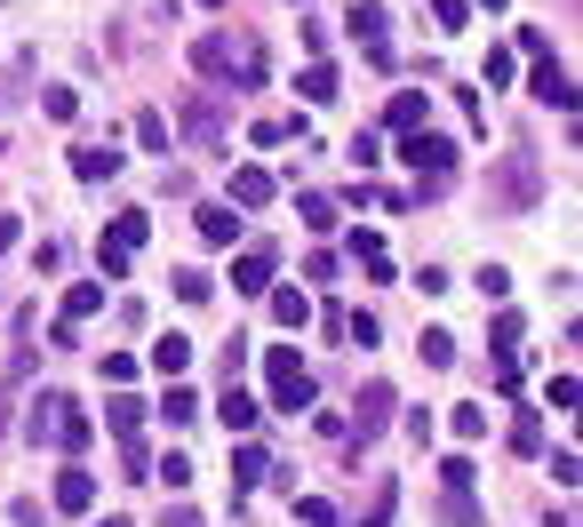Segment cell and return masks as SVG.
<instances>
[{
  "label": "cell",
  "instance_id": "60d3db41",
  "mask_svg": "<svg viewBox=\"0 0 583 527\" xmlns=\"http://www.w3.org/2000/svg\"><path fill=\"white\" fill-rule=\"evenodd\" d=\"M168 527H200V512H192V504H177V512H168Z\"/></svg>",
  "mask_w": 583,
  "mask_h": 527
},
{
  "label": "cell",
  "instance_id": "5bb4252c",
  "mask_svg": "<svg viewBox=\"0 0 583 527\" xmlns=\"http://www.w3.org/2000/svg\"><path fill=\"white\" fill-rule=\"evenodd\" d=\"M96 312H105V280H73V288H64V327H81Z\"/></svg>",
  "mask_w": 583,
  "mask_h": 527
},
{
  "label": "cell",
  "instance_id": "83f0119b",
  "mask_svg": "<svg viewBox=\"0 0 583 527\" xmlns=\"http://www.w3.org/2000/svg\"><path fill=\"white\" fill-rule=\"evenodd\" d=\"M136 144H145V152H168V112H136Z\"/></svg>",
  "mask_w": 583,
  "mask_h": 527
},
{
  "label": "cell",
  "instance_id": "e0dca14e",
  "mask_svg": "<svg viewBox=\"0 0 583 527\" xmlns=\"http://www.w3.org/2000/svg\"><path fill=\"white\" fill-rule=\"evenodd\" d=\"M504 201H511V208H528V201H536V160H528V152H511V160H504Z\"/></svg>",
  "mask_w": 583,
  "mask_h": 527
},
{
  "label": "cell",
  "instance_id": "8992f818",
  "mask_svg": "<svg viewBox=\"0 0 583 527\" xmlns=\"http://www.w3.org/2000/svg\"><path fill=\"white\" fill-rule=\"evenodd\" d=\"M192 73H209V80H232V73H240V49L224 41V32H200V41H192Z\"/></svg>",
  "mask_w": 583,
  "mask_h": 527
},
{
  "label": "cell",
  "instance_id": "30bf717a",
  "mask_svg": "<svg viewBox=\"0 0 583 527\" xmlns=\"http://www.w3.org/2000/svg\"><path fill=\"white\" fill-rule=\"evenodd\" d=\"M272 192H280L272 169H232V201L224 208H272Z\"/></svg>",
  "mask_w": 583,
  "mask_h": 527
},
{
  "label": "cell",
  "instance_id": "4fadbf2b",
  "mask_svg": "<svg viewBox=\"0 0 583 527\" xmlns=\"http://www.w3.org/2000/svg\"><path fill=\"white\" fill-rule=\"evenodd\" d=\"M296 216H304V233H320V240L336 233V224H344V208H336L328 192H296Z\"/></svg>",
  "mask_w": 583,
  "mask_h": 527
},
{
  "label": "cell",
  "instance_id": "cb8c5ba5",
  "mask_svg": "<svg viewBox=\"0 0 583 527\" xmlns=\"http://www.w3.org/2000/svg\"><path fill=\"white\" fill-rule=\"evenodd\" d=\"M264 472H272V464H264V448H240V455H232V496H248Z\"/></svg>",
  "mask_w": 583,
  "mask_h": 527
},
{
  "label": "cell",
  "instance_id": "5b68a950",
  "mask_svg": "<svg viewBox=\"0 0 583 527\" xmlns=\"http://www.w3.org/2000/svg\"><path fill=\"white\" fill-rule=\"evenodd\" d=\"M344 24L360 32L368 64H392V9H384V0H352V17H344Z\"/></svg>",
  "mask_w": 583,
  "mask_h": 527
},
{
  "label": "cell",
  "instance_id": "2e32d148",
  "mask_svg": "<svg viewBox=\"0 0 583 527\" xmlns=\"http://www.w3.org/2000/svg\"><path fill=\"white\" fill-rule=\"evenodd\" d=\"M73 176H81V184L120 176V152H113V144H73Z\"/></svg>",
  "mask_w": 583,
  "mask_h": 527
},
{
  "label": "cell",
  "instance_id": "7c38bea8",
  "mask_svg": "<svg viewBox=\"0 0 583 527\" xmlns=\"http://www.w3.org/2000/svg\"><path fill=\"white\" fill-rule=\"evenodd\" d=\"M536 96H543V105H560V112H575V88H568V64L560 56H536Z\"/></svg>",
  "mask_w": 583,
  "mask_h": 527
},
{
  "label": "cell",
  "instance_id": "836d02e7",
  "mask_svg": "<svg viewBox=\"0 0 583 527\" xmlns=\"http://www.w3.org/2000/svg\"><path fill=\"white\" fill-rule=\"evenodd\" d=\"M209 288H216L209 272H177V295H184V304H209Z\"/></svg>",
  "mask_w": 583,
  "mask_h": 527
},
{
  "label": "cell",
  "instance_id": "ba28073f",
  "mask_svg": "<svg viewBox=\"0 0 583 527\" xmlns=\"http://www.w3.org/2000/svg\"><path fill=\"white\" fill-rule=\"evenodd\" d=\"M177 120H184V137H200V144H216V137H224V105H216L209 88L184 96V112H177Z\"/></svg>",
  "mask_w": 583,
  "mask_h": 527
},
{
  "label": "cell",
  "instance_id": "3957f363",
  "mask_svg": "<svg viewBox=\"0 0 583 527\" xmlns=\"http://www.w3.org/2000/svg\"><path fill=\"white\" fill-rule=\"evenodd\" d=\"M145 240H152V216H145V208L113 216L105 248H96V272H105V280H128V264H136V248H145Z\"/></svg>",
  "mask_w": 583,
  "mask_h": 527
},
{
  "label": "cell",
  "instance_id": "9a60e30c",
  "mask_svg": "<svg viewBox=\"0 0 583 527\" xmlns=\"http://www.w3.org/2000/svg\"><path fill=\"white\" fill-rule=\"evenodd\" d=\"M216 416H224V432H256V416H264V400H248L240 384H224V400H216Z\"/></svg>",
  "mask_w": 583,
  "mask_h": 527
},
{
  "label": "cell",
  "instance_id": "ac0fdd59",
  "mask_svg": "<svg viewBox=\"0 0 583 527\" xmlns=\"http://www.w3.org/2000/svg\"><path fill=\"white\" fill-rule=\"evenodd\" d=\"M152 368H160V376H168V384H177V376H184V368H192V336H177V327H168V336H160V344H152Z\"/></svg>",
  "mask_w": 583,
  "mask_h": 527
},
{
  "label": "cell",
  "instance_id": "ffe728a7",
  "mask_svg": "<svg viewBox=\"0 0 583 527\" xmlns=\"http://www.w3.org/2000/svg\"><path fill=\"white\" fill-rule=\"evenodd\" d=\"M200 240H209V248H232V240H240V216H232L224 201H209V208H200Z\"/></svg>",
  "mask_w": 583,
  "mask_h": 527
},
{
  "label": "cell",
  "instance_id": "277c9868",
  "mask_svg": "<svg viewBox=\"0 0 583 527\" xmlns=\"http://www.w3.org/2000/svg\"><path fill=\"white\" fill-rule=\"evenodd\" d=\"M400 160H407L416 176H448V169H456V137H439V128H407V137H400Z\"/></svg>",
  "mask_w": 583,
  "mask_h": 527
},
{
  "label": "cell",
  "instance_id": "7a4b0ae2",
  "mask_svg": "<svg viewBox=\"0 0 583 527\" xmlns=\"http://www.w3.org/2000/svg\"><path fill=\"white\" fill-rule=\"evenodd\" d=\"M264 376H272V408H288V416L312 408V368L296 359V344H272L264 352Z\"/></svg>",
  "mask_w": 583,
  "mask_h": 527
},
{
  "label": "cell",
  "instance_id": "8d00e7d4",
  "mask_svg": "<svg viewBox=\"0 0 583 527\" xmlns=\"http://www.w3.org/2000/svg\"><path fill=\"white\" fill-rule=\"evenodd\" d=\"M128 376H136V359H128V352H105V384L128 391Z\"/></svg>",
  "mask_w": 583,
  "mask_h": 527
},
{
  "label": "cell",
  "instance_id": "d590c367",
  "mask_svg": "<svg viewBox=\"0 0 583 527\" xmlns=\"http://www.w3.org/2000/svg\"><path fill=\"white\" fill-rule=\"evenodd\" d=\"M439 480H448V496H464V487H471V455H448V464H439Z\"/></svg>",
  "mask_w": 583,
  "mask_h": 527
},
{
  "label": "cell",
  "instance_id": "4316f807",
  "mask_svg": "<svg viewBox=\"0 0 583 527\" xmlns=\"http://www.w3.org/2000/svg\"><path fill=\"white\" fill-rule=\"evenodd\" d=\"M448 432H456L464 448H471V440H488V408H456V416H448Z\"/></svg>",
  "mask_w": 583,
  "mask_h": 527
},
{
  "label": "cell",
  "instance_id": "f546056e",
  "mask_svg": "<svg viewBox=\"0 0 583 527\" xmlns=\"http://www.w3.org/2000/svg\"><path fill=\"white\" fill-rule=\"evenodd\" d=\"M120 480H152V455H145V440H120Z\"/></svg>",
  "mask_w": 583,
  "mask_h": 527
},
{
  "label": "cell",
  "instance_id": "44dd1931",
  "mask_svg": "<svg viewBox=\"0 0 583 527\" xmlns=\"http://www.w3.org/2000/svg\"><path fill=\"white\" fill-rule=\"evenodd\" d=\"M336 88H344V80H336V64H304V80H296L304 105H336Z\"/></svg>",
  "mask_w": 583,
  "mask_h": 527
},
{
  "label": "cell",
  "instance_id": "6da1fadb",
  "mask_svg": "<svg viewBox=\"0 0 583 527\" xmlns=\"http://www.w3.org/2000/svg\"><path fill=\"white\" fill-rule=\"evenodd\" d=\"M88 432H96L88 408H73L64 391H41V400L24 408V440H32V448L49 440V448H64V455H81V448H88Z\"/></svg>",
  "mask_w": 583,
  "mask_h": 527
},
{
  "label": "cell",
  "instance_id": "603a6c76",
  "mask_svg": "<svg viewBox=\"0 0 583 527\" xmlns=\"http://www.w3.org/2000/svg\"><path fill=\"white\" fill-rule=\"evenodd\" d=\"M416 352H424V368H456V336H448V327H424Z\"/></svg>",
  "mask_w": 583,
  "mask_h": 527
},
{
  "label": "cell",
  "instance_id": "ee69618b",
  "mask_svg": "<svg viewBox=\"0 0 583 527\" xmlns=\"http://www.w3.org/2000/svg\"><path fill=\"white\" fill-rule=\"evenodd\" d=\"M200 9H224V0H200Z\"/></svg>",
  "mask_w": 583,
  "mask_h": 527
},
{
  "label": "cell",
  "instance_id": "484cf974",
  "mask_svg": "<svg viewBox=\"0 0 583 527\" xmlns=\"http://www.w3.org/2000/svg\"><path fill=\"white\" fill-rule=\"evenodd\" d=\"M160 416H168V423H192V416H200V391H192V384H168Z\"/></svg>",
  "mask_w": 583,
  "mask_h": 527
},
{
  "label": "cell",
  "instance_id": "7402d4cb",
  "mask_svg": "<svg viewBox=\"0 0 583 527\" xmlns=\"http://www.w3.org/2000/svg\"><path fill=\"white\" fill-rule=\"evenodd\" d=\"M272 295V320H280V327H304V320H312V295H304V288H264Z\"/></svg>",
  "mask_w": 583,
  "mask_h": 527
},
{
  "label": "cell",
  "instance_id": "7bdbcfd3",
  "mask_svg": "<svg viewBox=\"0 0 583 527\" xmlns=\"http://www.w3.org/2000/svg\"><path fill=\"white\" fill-rule=\"evenodd\" d=\"M464 9H504V0H464Z\"/></svg>",
  "mask_w": 583,
  "mask_h": 527
},
{
  "label": "cell",
  "instance_id": "d6a6232c",
  "mask_svg": "<svg viewBox=\"0 0 583 527\" xmlns=\"http://www.w3.org/2000/svg\"><path fill=\"white\" fill-rule=\"evenodd\" d=\"M344 160H352V169L368 176V169H375V160H384V144H375V137H368V128H360V137H352V152H344Z\"/></svg>",
  "mask_w": 583,
  "mask_h": 527
},
{
  "label": "cell",
  "instance_id": "52a82bcc",
  "mask_svg": "<svg viewBox=\"0 0 583 527\" xmlns=\"http://www.w3.org/2000/svg\"><path fill=\"white\" fill-rule=\"evenodd\" d=\"M352 408H360V416H352V432H360V448H368V440H375V432L392 423V408H400V400H392V384H368Z\"/></svg>",
  "mask_w": 583,
  "mask_h": 527
},
{
  "label": "cell",
  "instance_id": "8fae6325",
  "mask_svg": "<svg viewBox=\"0 0 583 527\" xmlns=\"http://www.w3.org/2000/svg\"><path fill=\"white\" fill-rule=\"evenodd\" d=\"M88 504H96V472H81V464H64V472H56V512H73V519H81Z\"/></svg>",
  "mask_w": 583,
  "mask_h": 527
},
{
  "label": "cell",
  "instance_id": "74e56055",
  "mask_svg": "<svg viewBox=\"0 0 583 527\" xmlns=\"http://www.w3.org/2000/svg\"><path fill=\"white\" fill-rule=\"evenodd\" d=\"M41 105H49V120H73V112H81V96H73V88H49Z\"/></svg>",
  "mask_w": 583,
  "mask_h": 527
},
{
  "label": "cell",
  "instance_id": "9c48e42d",
  "mask_svg": "<svg viewBox=\"0 0 583 527\" xmlns=\"http://www.w3.org/2000/svg\"><path fill=\"white\" fill-rule=\"evenodd\" d=\"M272 272H280V256H272V248H240L232 288H240V295H264V288H272Z\"/></svg>",
  "mask_w": 583,
  "mask_h": 527
},
{
  "label": "cell",
  "instance_id": "b9f144b4",
  "mask_svg": "<svg viewBox=\"0 0 583 527\" xmlns=\"http://www.w3.org/2000/svg\"><path fill=\"white\" fill-rule=\"evenodd\" d=\"M88 527H128V519H113V512H105V519H88Z\"/></svg>",
  "mask_w": 583,
  "mask_h": 527
},
{
  "label": "cell",
  "instance_id": "d4e9b609",
  "mask_svg": "<svg viewBox=\"0 0 583 527\" xmlns=\"http://www.w3.org/2000/svg\"><path fill=\"white\" fill-rule=\"evenodd\" d=\"M384 120L400 128V137H407V128H424V96H416V88H400V96H392V112H384Z\"/></svg>",
  "mask_w": 583,
  "mask_h": 527
},
{
  "label": "cell",
  "instance_id": "4dcf8cb0",
  "mask_svg": "<svg viewBox=\"0 0 583 527\" xmlns=\"http://www.w3.org/2000/svg\"><path fill=\"white\" fill-rule=\"evenodd\" d=\"M296 519H304V527H336V504H328V496H296Z\"/></svg>",
  "mask_w": 583,
  "mask_h": 527
},
{
  "label": "cell",
  "instance_id": "ab89813d",
  "mask_svg": "<svg viewBox=\"0 0 583 527\" xmlns=\"http://www.w3.org/2000/svg\"><path fill=\"white\" fill-rule=\"evenodd\" d=\"M9 248H17V216H9V208H0V256H9Z\"/></svg>",
  "mask_w": 583,
  "mask_h": 527
},
{
  "label": "cell",
  "instance_id": "e575fe53",
  "mask_svg": "<svg viewBox=\"0 0 583 527\" xmlns=\"http://www.w3.org/2000/svg\"><path fill=\"white\" fill-rule=\"evenodd\" d=\"M152 480H168V487H192V455H168V464H152Z\"/></svg>",
  "mask_w": 583,
  "mask_h": 527
},
{
  "label": "cell",
  "instance_id": "f1b7e54d",
  "mask_svg": "<svg viewBox=\"0 0 583 527\" xmlns=\"http://www.w3.org/2000/svg\"><path fill=\"white\" fill-rule=\"evenodd\" d=\"M511 448H520V455H543V423H536V408H520V423H511Z\"/></svg>",
  "mask_w": 583,
  "mask_h": 527
},
{
  "label": "cell",
  "instance_id": "f35d334b",
  "mask_svg": "<svg viewBox=\"0 0 583 527\" xmlns=\"http://www.w3.org/2000/svg\"><path fill=\"white\" fill-rule=\"evenodd\" d=\"M552 480H560V487H575V480H583V464H575V448H560V455H552Z\"/></svg>",
  "mask_w": 583,
  "mask_h": 527
},
{
  "label": "cell",
  "instance_id": "d6986e66",
  "mask_svg": "<svg viewBox=\"0 0 583 527\" xmlns=\"http://www.w3.org/2000/svg\"><path fill=\"white\" fill-rule=\"evenodd\" d=\"M105 423H113V440H136V432H145V400L113 391V400H105Z\"/></svg>",
  "mask_w": 583,
  "mask_h": 527
},
{
  "label": "cell",
  "instance_id": "1f68e13d",
  "mask_svg": "<svg viewBox=\"0 0 583 527\" xmlns=\"http://www.w3.org/2000/svg\"><path fill=\"white\" fill-rule=\"evenodd\" d=\"M432 24H439V32H464L471 9H464V0H432Z\"/></svg>",
  "mask_w": 583,
  "mask_h": 527
}]
</instances>
